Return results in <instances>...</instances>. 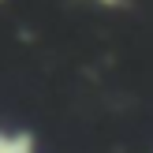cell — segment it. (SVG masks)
<instances>
[{
  "mask_svg": "<svg viewBox=\"0 0 153 153\" xmlns=\"http://www.w3.org/2000/svg\"><path fill=\"white\" fill-rule=\"evenodd\" d=\"M0 153H34L26 134H15V131H0Z\"/></svg>",
  "mask_w": 153,
  "mask_h": 153,
  "instance_id": "6da1fadb",
  "label": "cell"
}]
</instances>
